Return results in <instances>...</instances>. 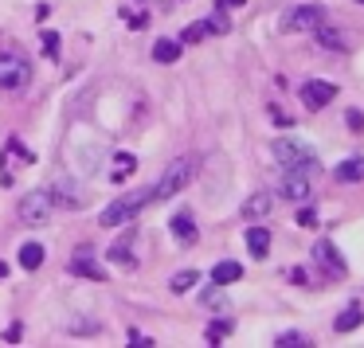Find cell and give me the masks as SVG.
<instances>
[{
	"mask_svg": "<svg viewBox=\"0 0 364 348\" xmlns=\"http://www.w3.org/2000/svg\"><path fill=\"white\" fill-rule=\"evenodd\" d=\"M110 259H114V262H122V266H129V262H134V259H129V235L122 239L118 246H110Z\"/></svg>",
	"mask_w": 364,
	"mask_h": 348,
	"instance_id": "24",
	"label": "cell"
},
{
	"mask_svg": "<svg viewBox=\"0 0 364 348\" xmlns=\"http://www.w3.org/2000/svg\"><path fill=\"white\" fill-rule=\"evenodd\" d=\"M204 301H208V305H215V309H228V301H223L215 290H208V293H204Z\"/></svg>",
	"mask_w": 364,
	"mask_h": 348,
	"instance_id": "33",
	"label": "cell"
},
{
	"mask_svg": "<svg viewBox=\"0 0 364 348\" xmlns=\"http://www.w3.org/2000/svg\"><path fill=\"white\" fill-rule=\"evenodd\" d=\"M270 153H274V161L282 168H294V173H317V153L309 149L306 141H298V137H278V141L270 145Z\"/></svg>",
	"mask_w": 364,
	"mask_h": 348,
	"instance_id": "1",
	"label": "cell"
},
{
	"mask_svg": "<svg viewBox=\"0 0 364 348\" xmlns=\"http://www.w3.org/2000/svg\"><path fill=\"white\" fill-rule=\"evenodd\" d=\"M333 176H337L341 184H356V180H364V157H348V161H341V165L333 168Z\"/></svg>",
	"mask_w": 364,
	"mask_h": 348,
	"instance_id": "11",
	"label": "cell"
},
{
	"mask_svg": "<svg viewBox=\"0 0 364 348\" xmlns=\"http://www.w3.org/2000/svg\"><path fill=\"white\" fill-rule=\"evenodd\" d=\"M129 340H134L137 348H153V340L145 337V332H137V329H129Z\"/></svg>",
	"mask_w": 364,
	"mask_h": 348,
	"instance_id": "32",
	"label": "cell"
},
{
	"mask_svg": "<svg viewBox=\"0 0 364 348\" xmlns=\"http://www.w3.org/2000/svg\"><path fill=\"white\" fill-rule=\"evenodd\" d=\"M348 129H353V134H360V129H364V114L360 110H348Z\"/></svg>",
	"mask_w": 364,
	"mask_h": 348,
	"instance_id": "30",
	"label": "cell"
},
{
	"mask_svg": "<svg viewBox=\"0 0 364 348\" xmlns=\"http://www.w3.org/2000/svg\"><path fill=\"white\" fill-rule=\"evenodd\" d=\"M278 348H306V337H301V332H282V337H278Z\"/></svg>",
	"mask_w": 364,
	"mask_h": 348,
	"instance_id": "25",
	"label": "cell"
},
{
	"mask_svg": "<svg viewBox=\"0 0 364 348\" xmlns=\"http://www.w3.org/2000/svg\"><path fill=\"white\" fill-rule=\"evenodd\" d=\"M239 278H243V266H239V262H215L212 266V282L215 286H231V282H239Z\"/></svg>",
	"mask_w": 364,
	"mask_h": 348,
	"instance_id": "14",
	"label": "cell"
},
{
	"mask_svg": "<svg viewBox=\"0 0 364 348\" xmlns=\"http://www.w3.org/2000/svg\"><path fill=\"white\" fill-rule=\"evenodd\" d=\"M32 82V67L20 55H0V90H24Z\"/></svg>",
	"mask_w": 364,
	"mask_h": 348,
	"instance_id": "5",
	"label": "cell"
},
{
	"mask_svg": "<svg viewBox=\"0 0 364 348\" xmlns=\"http://www.w3.org/2000/svg\"><path fill=\"white\" fill-rule=\"evenodd\" d=\"M149 200H153V192H126V196L110 200V204L102 207L98 223H102V227H126L129 219H137V212H141Z\"/></svg>",
	"mask_w": 364,
	"mask_h": 348,
	"instance_id": "2",
	"label": "cell"
},
{
	"mask_svg": "<svg viewBox=\"0 0 364 348\" xmlns=\"http://www.w3.org/2000/svg\"><path fill=\"white\" fill-rule=\"evenodd\" d=\"M314 259L321 262V266L329 270V274H345V259L337 254V246H333L329 239H321V243L314 246Z\"/></svg>",
	"mask_w": 364,
	"mask_h": 348,
	"instance_id": "10",
	"label": "cell"
},
{
	"mask_svg": "<svg viewBox=\"0 0 364 348\" xmlns=\"http://www.w3.org/2000/svg\"><path fill=\"white\" fill-rule=\"evenodd\" d=\"M231 332V321H212L208 325V340H220V337H228Z\"/></svg>",
	"mask_w": 364,
	"mask_h": 348,
	"instance_id": "26",
	"label": "cell"
},
{
	"mask_svg": "<svg viewBox=\"0 0 364 348\" xmlns=\"http://www.w3.org/2000/svg\"><path fill=\"white\" fill-rule=\"evenodd\" d=\"M67 329H71V332H98V325L95 321H71Z\"/></svg>",
	"mask_w": 364,
	"mask_h": 348,
	"instance_id": "31",
	"label": "cell"
},
{
	"mask_svg": "<svg viewBox=\"0 0 364 348\" xmlns=\"http://www.w3.org/2000/svg\"><path fill=\"white\" fill-rule=\"evenodd\" d=\"M153 59H157V63H176V59H181V43L157 40V43H153Z\"/></svg>",
	"mask_w": 364,
	"mask_h": 348,
	"instance_id": "19",
	"label": "cell"
},
{
	"mask_svg": "<svg viewBox=\"0 0 364 348\" xmlns=\"http://www.w3.org/2000/svg\"><path fill=\"white\" fill-rule=\"evenodd\" d=\"M333 98H337V87H333V82H325V79L301 82V102H306V110H325Z\"/></svg>",
	"mask_w": 364,
	"mask_h": 348,
	"instance_id": "7",
	"label": "cell"
},
{
	"mask_svg": "<svg viewBox=\"0 0 364 348\" xmlns=\"http://www.w3.org/2000/svg\"><path fill=\"white\" fill-rule=\"evenodd\" d=\"M314 36H317V43H321V48H329V51H345L348 48V40L341 36V28H325V20L314 28Z\"/></svg>",
	"mask_w": 364,
	"mask_h": 348,
	"instance_id": "13",
	"label": "cell"
},
{
	"mask_svg": "<svg viewBox=\"0 0 364 348\" xmlns=\"http://www.w3.org/2000/svg\"><path fill=\"white\" fill-rule=\"evenodd\" d=\"M48 192H51V200H55V207H79V204H82V200L75 196L67 184H55V188H48Z\"/></svg>",
	"mask_w": 364,
	"mask_h": 348,
	"instance_id": "20",
	"label": "cell"
},
{
	"mask_svg": "<svg viewBox=\"0 0 364 348\" xmlns=\"http://www.w3.org/2000/svg\"><path fill=\"white\" fill-rule=\"evenodd\" d=\"M192 173H196V161H192V157H176L173 165L161 173V180L153 184V200H168V196H176V192H184V188H188V180H192Z\"/></svg>",
	"mask_w": 364,
	"mask_h": 348,
	"instance_id": "3",
	"label": "cell"
},
{
	"mask_svg": "<svg viewBox=\"0 0 364 348\" xmlns=\"http://www.w3.org/2000/svg\"><path fill=\"white\" fill-rule=\"evenodd\" d=\"M43 51H48L51 59L59 55V36H55V32H43Z\"/></svg>",
	"mask_w": 364,
	"mask_h": 348,
	"instance_id": "28",
	"label": "cell"
},
{
	"mask_svg": "<svg viewBox=\"0 0 364 348\" xmlns=\"http://www.w3.org/2000/svg\"><path fill=\"white\" fill-rule=\"evenodd\" d=\"M321 20H325V9H321V4H298V9L286 12L282 32H314Z\"/></svg>",
	"mask_w": 364,
	"mask_h": 348,
	"instance_id": "6",
	"label": "cell"
},
{
	"mask_svg": "<svg viewBox=\"0 0 364 348\" xmlns=\"http://www.w3.org/2000/svg\"><path fill=\"white\" fill-rule=\"evenodd\" d=\"M360 4H364V0H360Z\"/></svg>",
	"mask_w": 364,
	"mask_h": 348,
	"instance_id": "35",
	"label": "cell"
},
{
	"mask_svg": "<svg viewBox=\"0 0 364 348\" xmlns=\"http://www.w3.org/2000/svg\"><path fill=\"white\" fill-rule=\"evenodd\" d=\"M314 223H317V212H314V207H301V212H298V227H314Z\"/></svg>",
	"mask_w": 364,
	"mask_h": 348,
	"instance_id": "29",
	"label": "cell"
},
{
	"mask_svg": "<svg viewBox=\"0 0 364 348\" xmlns=\"http://www.w3.org/2000/svg\"><path fill=\"white\" fill-rule=\"evenodd\" d=\"M204 36H208V24L200 20V24H188V28H184V36H181V40H184V43H200Z\"/></svg>",
	"mask_w": 364,
	"mask_h": 348,
	"instance_id": "23",
	"label": "cell"
},
{
	"mask_svg": "<svg viewBox=\"0 0 364 348\" xmlns=\"http://www.w3.org/2000/svg\"><path fill=\"white\" fill-rule=\"evenodd\" d=\"M204 24H208V32H215V36L228 32V16H223V12H215V16H212V20H204Z\"/></svg>",
	"mask_w": 364,
	"mask_h": 348,
	"instance_id": "27",
	"label": "cell"
},
{
	"mask_svg": "<svg viewBox=\"0 0 364 348\" xmlns=\"http://www.w3.org/2000/svg\"><path fill=\"white\" fill-rule=\"evenodd\" d=\"M267 212H270V192H255L243 204V219H267Z\"/></svg>",
	"mask_w": 364,
	"mask_h": 348,
	"instance_id": "15",
	"label": "cell"
},
{
	"mask_svg": "<svg viewBox=\"0 0 364 348\" xmlns=\"http://www.w3.org/2000/svg\"><path fill=\"white\" fill-rule=\"evenodd\" d=\"M134 165H137V161L129 157V153H118V161H114V173H110V176H114V180H126V176L134 173Z\"/></svg>",
	"mask_w": 364,
	"mask_h": 348,
	"instance_id": "22",
	"label": "cell"
},
{
	"mask_svg": "<svg viewBox=\"0 0 364 348\" xmlns=\"http://www.w3.org/2000/svg\"><path fill=\"white\" fill-rule=\"evenodd\" d=\"M223 9H239V4H247V0H220Z\"/></svg>",
	"mask_w": 364,
	"mask_h": 348,
	"instance_id": "34",
	"label": "cell"
},
{
	"mask_svg": "<svg viewBox=\"0 0 364 348\" xmlns=\"http://www.w3.org/2000/svg\"><path fill=\"white\" fill-rule=\"evenodd\" d=\"M43 254H48V251H43L40 243H24V246H20V266H24V270H40L43 266Z\"/></svg>",
	"mask_w": 364,
	"mask_h": 348,
	"instance_id": "17",
	"label": "cell"
},
{
	"mask_svg": "<svg viewBox=\"0 0 364 348\" xmlns=\"http://www.w3.org/2000/svg\"><path fill=\"white\" fill-rule=\"evenodd\" d=\"M16 212L28 227H40V223H48L51 215H55V200H51L48 188H36V192H28V196H20Z\"/></svg>",
	"mask_w": 364,
	"mask_h": 348,
	"instance_id": "4",
	"label": "cell"
},
{
	"mask_svg": "<svg viewBox=\"0 0 364 348\" xmlns=\"http://www.w3.org/2000/svg\"><path fill=\"white\" fill-rule=\"evenodd\" d=\"M247 251L255 254V259H267V251H270V231L267 227H247Z\"/></svg>",
	"mask_w": 364,
	"mask_h": 348,
	"instance_id": "12",
	"label": "cell"
},
{
	"mask_svg": "<svg viewBox=\"0 0 364 348\" xmlns=\"http://www.w3.org/2000/svg\"><path fill=\"white\" fill-rule=\"evenodd\" d=\"M67 270H71L75 278H90V282H102V278H106V270L98 266L95 259H90V251H87V246H82V251L75 254L71 262H67Z\"/></svg>",
	"mask_w": 364,
	"mask_h": 348,
	"instance_id": "9",
	"label": "cell"
},
{
	"mask_svg": "<svg viewBox=\"0 0 364 348\" xmlns=\"http://www.w3.org/2000/svg\"><path fill=\"white\" fill-rule=\"evenodd\" d=\"M168 227H173V235L181 239V243H192V239H196V223H192L188 212L173 215V219H168Z\"/></svg>",
	"mask_w": 364,
	"mask_h": 348,
	"instance_id": "16",
	"label": "cell"
},
{
	"mask_svg": "<svg viewBox=\"0 0 364 348\" xmlns=\"http://www.w3.org/2000/svg\"><path fill=\"white\" fill-rule=\"evenodd\" d=\"M360 321H364V313H360V305H348L345 313L333 321V329L337 332H353V329H360Z\"/></svg>",
	"mask_w": 364,
	"mask_h": 348,
	"instance_id": "18",
	"label": "cell"
},
{
	"mask_svg": "<svg viewBox=\"0 0 364 348\" xmlns=\"http://www.w3.org/2000/svg\"><path fill=\"white\" fill-rule=\"evenodd\" d=\"M196 282H200V274H196V270H181V274H176L173 282H168V290H173V293H188Z\"/></svg>",
	"mask_w": 364,
	"mask_h": 348,
	"instance_id": "21",
	"label": "cell"
},
{
	"mask_svg": "<svg viewBox=\"0 0 364 348\" xmlns=\"http://www.w3.org/2000/svg\"><path fill=\"white\" fill-rule=\"evenodd\" d=\"M278 196L282 200H309V173L282 168V176H278Z\"/></svg>",
	"mask_w": 364,
	"mask_h": 348,
	"instance_id": "8",
	"label": "cell"
}]
</instances>
